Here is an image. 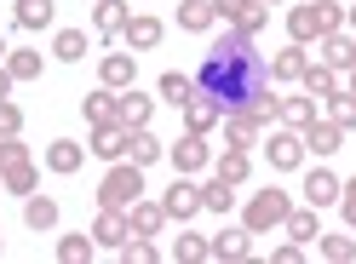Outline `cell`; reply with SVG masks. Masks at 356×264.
I'll list each match as a JSON object with an SVG mask.
<instances>
[{
  "instance_id": "obj_35",
  "label": "cell",
  "mask_w": 356,
  "mask_h": 264,
  "mask_svg": "<svg viewBox=\"0 0 356 264\" xmlns=\"http://www.w3.org/2000/svg\"><path fill=\"white\" fill-rule=\"evenodd\" d=\"M316 253L327 264H356V236H316Z\"/></svg>"
},
{
  "instance_id": "obj_17",
  "label": "cell",
  "mask_w": 356,
  "mask_h": 264,
  "mask_svg": "<svg viewBox=\"0 0 356 264\" xmlns=\"http://www.w3.org/2000/svg\"><path fill=\"white\" fill-rule=\"evenodd\" d=\"M218 121H225V104H218V98H207V92H195V98L184 104V126H190V132H213Z\"/></svg>"
},
{
  "instance_id": "obj_15",
  "label": "cell",
  "mask_w": 356,
  "mask_h": 264,
  "mask_svg": "<svg viewBox=\"0 0 356 264\" xmlns=\"http://www.w3.org/2000/svg\"><path fill=\"white\" fill-rule=\"evenodd\" d=\"M127 138H132V132L121 121H109V126H92V144H86V149H92L98 161H127Z\"/></svg>"
},
{
  "instance_id": "obj_50",
  "label": "cell",
  "mask_w": 356,
  "mask_h": 264,
  "mask_svg": "<svg viewBox=\"0 0 356 264\" xmlns=\"http://www.w3.org/2000/svg\"><path fill=\"white\" fill-rule=\"evenodd\" d=\"M345 29H350V35H356V6H345Z\"/></svg>"
},
{
  "instance_id": "obj_49",
  "label": "cell",
  "mask_w": 356,
  "mask_h": 264,
  "mask_svg": "<svg viewBox=\"0 0 356 264\" xmlns=\"http://www.w3.org/2000/svg\"><path fill=\"white\" fill-rule=\"evenodd\" d=\"M12 86H17V81H12V69L0 63V98H12Z\"/></svg>"
},
{
  "instance_id": "obj_14",
  "label": "cell",
  "mask_w": 356,
  "mask_h": 264,
  "mask_svg": "<svg viewBox=\"0 0 356 264\" xmlns=\"http://www.w3.org/2000/svg\"><path fill=\"white\" fill-rule=\"evenodd\" d=\"M81 109H86V126H109V121H121V92L115 86H98V92L81 98Z\"/></svg>"
},
{
  "instance_id": "obj_5",
  "label": "cell",
  "mask_w": 356,
  "mask_h": 264,
  "mask_svg": "<svg viewBox=\"0 0 356 264\" xmlns=\"http://www.w3.org/2000/svg\"><path fill=\"white\" fill-rule=\"evenodd\" d=\"M299 138H305V156H339V149H345V126H333L327 115H310L305 126H299Z\"/></svg>"
},
{
  "instance_id": "obj_37",
  "label": "cell",
  "mask_w": 356,
  "mask_h": 264,
  "mask_svg": "<svg viewBox=\"0 0 356 264\" xmlns=\"http://www.w3.org/2000/svg\"><path fill=\"white\" fill-rule=\"evenodd\" d=\"M327 121H333V126H345V132H356V98L345 92V86L327 98Z\"/></svg>"
},
{
  "instance_id": "obj_21",
  "label": "cell",
  "mask_w": 356,
  "mask_h": 264,
  "mask_svg": "<svg viewBox=\"0 0 356 264\" xmlns=\"http://www.w3.org/2000/svg\"><path fill=\"white\" fill-rule=\"evenodd\" d=\"M149 121H155V98H144L138 86H127V92H121V126L138 132V126H149Z\"/></svg>"
},
{
  "instance_id": "obj_22",
  "label": "cell",
  "mask_w": 356,
  "mask_h": 264,
  "mask_svg": "<svg viewBox=\"0 0 356 264\" xmlns=\"http://www.w3.org/2000/svg\"><path fill=\"white\" fill-rule=\"evenodd\" d=\"M282 230L293 236V241H305V247H316V236H322V218H316V207L305 201V207H293V213L282 218Z\"/></svg>"
},
{
  "instance_id": "obj_53",
  "label": "cell",
  "mask_w": 356,
  "mask_h": 264,
  "mask_svg": "<svg viewBox=\"0 0 356 264\" xmlns=\"http://www.w3.org/2000/svg\"><path fill=\"white\" fill-rule=\"evenodd\" d=\"M264 6H287V0H264Z\"/></svg>"
},
{
  "instance_id": "obj_8",
  "label": "cell",
  "mask_w": 356,
  "mask_h": 264,
  "mask_svg": "<svg viewBox=\"0 0 356 264\" xmlns=\"http://www.w3.org/2000/svg\"><path fill=\"white\" fill-rule=\"evenodd\" d=\"M218 126H225V149H253L259 132H264V121L253 115L248 104H241V109H225V121H218Z\"/></svg>"
},
{
  "instance_id": "obj_23",
  "label": "cell",
  "mask_w": 356,
  "mask_h": 264,
  "mask_svg": "<svg viewBox=\"0 0 356 264\" xmlns=\"http://www.w3.org/2000/svg\"><path fill=\"white\" fill-rule=\"evenodd\" d=\"M24 224L40 236V230H58V201H52V195H24Z\"/></svg>"
},
{
  "instance_id": "obj_27",
  "label": "cell",
  "mask_w": 356,
  "mask_h": 264,
  "mask_svg": "<svg viewBox=\"0 0 356 264\" xmlns=\"http://www.w3.org/2000/svg\"><path fill=\"white\" fill-rule=\"evenodd\" d=\"M213 172H218V179H225V184H248V172H253V156H248V149H225V156H218L213 161Z\"/></svg>"
},
{
  "instance_id": "obj_4",
  "label": "cell",
  "mask_w": 356,
  "mask_h": 264,
  "mask_svg": "<svg viewBox=\"0 0 356 264\" xmlns=\"http://www.w3.org/2000/svg\"><path fill=\"white\" fill-rule=\"evenodd\" d=\"M264 156H270V172H299L305 167V138L299 126H270V144H264Z\"/></svg>"
},
{
  "instance_id": "obj_51",
  "label": "cell",
  "mask_w": 356,
  "mask_h": 264,
  "mask_svg": "<svg viewBox=\"0 0 356 264\" xmlns=\"http://www.w3.org/2000/svg\"><path fill=\"white\" fill-rule=\"evenodd\" d=\"M345 92H350V98H356V69H350V75H345Z\"/></svg>"
},
{
  "instance_id": "obj_25",
  "label": "cell",
  "mask_w": 356,
  "mask_h": 264,
  "mask_svg": "<svg viewBox=\"0 0 356 264\" xmlns=\"http://www.w3.org/2000/svg\"><path fill=\"white\" fill-rule=\"evenodd\" d=\"M305 47H299V40H287V47L282 52H270V81H299L305 75Z\"/></svg>"
},
{
  "instance_id": "obj_41",
  "label": "cell",
  "mask_w": 356,
  "mask_h": 264,
  "mask_svg": "<svg viewBox=\"0 0 356 264\" xmlns=\"http://www.w3.org/2000/svg\"><path fill=\"white\" fill-rule=\"evenodd\" d=\"M12 81H40V52H6Z\"/></svg>"
},
{
  "instance_id": "obj_46",
  "label": "cell",
  "mask_w": 356,
  "mask_h": 264,
  "mask_svg": "<svg viewBox=\"0 0 356 264\" xmlns=\"http://www.w3.org/2000/svg\"><path fill=\"white\" fill-rule=\"evenodd\" d=\"M248 6H253V0H213V17H218V24H236Z\"/></svg>"
},
{
  "instance_id": "obj_12",
  "label": "cell",
  "mask_w": 356,
  "mask_h": 264,
  "mask_svg": "<svg viewBox=\"0 0 356 264\" xmlns=\"http://www.w3.org/2000/svg\"><path fill=\"white\" fill-rule=\"evenodd\" d=\"M316 47H322V63H327V69H339V75H350V69H356V35H350V29L322 35Z\"/></svg>"
},
{
  "instance_id": "obj_19",
  "label": "cell",
  "mask_w": 356,
  "mask_h": 264,
  "mask_svg": "<svg viewBox=\"0 0 356 264\" xmlns=\"http://www.w3.org/2000/svg\"><path fill=\"white\" fill-rule=\"evenodd\" d=\"M299 86H305L310 98H333V92H339V86H345V75H339V69H327V63L316 58V63H305V75H299Z\"/></svg>"
},
{
  "instance_id": "obj_45",
  "label": "cell",
  "mask_w": 356,
  "mask_h": 264,
  "mask_svg": "<svg viewBox=\"0 0 356 264\" xmlns=\"http://www.w3.org/2000/svg\"><path fill=\"white\" fill-rule=\"evenodd\" d=\"M230 29H241V35H259V29H264V0H253V6L241 12V17H236Z\"/></svg>"
},
{
  "instance_id": "obj_30",
  "label": "cell",
  "mask_w": 356,
  "mask_h": 264,
  "mask_svg": "<svg viewBox=\"0 0 356 264\" xmlns=\"http://www.w3.org/2000/svg\"><path fill=\"white\" fill-rule=\"evenodd\" d=\"M287 35H293L299 47L322 40V29H316V0H310V6H293V12H287Z\"/></svg>"
},
{
  "instance_id": "obj_26",
  "label": "cell",
  "mask_w": 356,
  "mask_h": 264,
  "mask_svg": "<svg viewBox=\"0 0 356 264\" xmlns=\"http://www.w3.org/2000/svg\"><path fill=\"white\" fill-rule=\"evenodd\" d=\"M161 156H167V144L155 138L149 126H138V132H132V138H127V161H138V167H155Z\"/></svg>"
},
{
  "instance_id": "obj_36",
  "label": "cell",
  "mask_w": 356,
  "mask_h": 264,
  "mask_svg": "<svg viewBox=\"0 0 356 264\" xmlns=\"http://www.w3.org/2000/svg\"><path fill=\"white\" fill-rule=\"evenodd\" d=\"M167 258H172V264H202V258H207V236H172Z\"/></svg>"
},
{
  "instance_id": "obj_3",
  "label": "cell",
  "mask_w": 356,
  "mask_h": 264,
  "mask_svg": "<svg viewBox=\"0 0 356 264\" xmlns=\"http://www.w3.org/2000/svg\"><path fill=\"white\" fill-rule=\"evenodd\" d=\"M293 213V201H287V190H253V201H248V213H241V224H248L253 236H264V230H282V218Z\"/></svg>"
},
{
  "instance_id": "obj_39",
  "label": "cell",
  "mask_w": 356,
  "mask_h": 264,
  "mask_svg": "<svg viewBox=\"0 0 356 264\" xmlns=\"http://www.w3.org/2000/svg\"><path fill=\"white\" fill-rule=\"evenodd\" d=\"M121 258H127V264H155L161 247H155L149 236H127V241H121Z\"/></svg>"
},
{
  "instance_id": "obj_1",
  "label": "cell",
  "mask_w": 356,
  "mask_h": 264,
  "mask_svg": "<svg viewBox=\"0 0 356 264\" xmlns=\"http://www.w3.org/2000/svg\"><path fill=\"white\" fill-rule=\"evenodd\" d=\"M264 86H276V81H270V63L253 52V35L225 24V40H213V52L202 58V69H195V92L218 98L225 109H241V104H253Z\"/></svg>"
},
{
  "instance_id": "obj_6",
  "label": "cell",
  "mask_w": 356,
  "mask_h": 264,
  "mask_svg": "<svg viewBox=\"0 0 356 264\" xmlns=\"http://www.w3.org/2000/svg\"><path fill=\"white\" fill-rule=\"evenodd\" d=\"M207 258H218V264L253 258V230H248V224H225L218 236H207Z\"/></svg>"
},
{
  "instance_id": "obj_20",
  "label": "cell",
  "mask_w": 356,
  "mask_h": 264,
  "mask_svg": "<svg viewBox=\"0 0 356 264\" xmlns=\"http://www.w3.org/2000/svg\"><path fill=\"white\" fill-rule=\"evenodd\" d=\"M127 224H132V236H161L167 207H161V201H144V195H138V201L127 207Z\"/></svg>"
},
{
  "instance_id": "obj_11",
  "label": "cell",
  "mask_w": 356,
  "mask_h": 264,
  "mask_svg": "<svg viewBox=\"0 0 356 264\" xmlns=\"http://www.w3.org/2000/svg\"><path fill=\"white\" fill-rule=\"evenodd\" d=\"M98 86H115V92L138 86V52H104V63H98Z\"/></svg>"
},
{
  "instance_id": "obj_52",
  "label": "cell",
  "mask_w": 356,
  "mask_h": 264,
  "mask_svg": "<svg viewBox=\"0 0 356 264\" xmlns=\"http://www.w3.org/2000/svg\"><path fill=\"white\" fill-rule=\"evenodd\" d=\"M6 52H12V47H6V35H0V63H6Z\"/></svg>"
},
{
  "instance_id": "obj_44",
  "label": "cell",
  "mask_w": 356,
  "mask_h": 264,
  "mask_svg": "<svg viewBox=\"0 0 356 264\" xmlns=\"http://www.w3.org/2000/svg\"><path fill=\"white\" fill-rule=\"evenodd\" d=\"M12 132H24V109L12 98H0V138H12Z\"/></svg>"
},
{
  "instance_id": "obj_48",
  "label": "cell",
  "mask_w": 356,
  "mask_h": 264,
  "mask_svg": "<svg viewBox=\"0 0 356 264\" xmlns=\"http://www.w3.org/2000/svg\"><path fill=\"white\" fill-rule=\"evenodd\" d=\"M305 258V241H287V247H276V264H299Z\"/></svg>"
},
{
  "instance_id": "obj_13",
  "label": "cell",
  "mask_w": 356,
  "mask_h": 264,
  "mask_svg": "<svg viewBox=\"0 0 356 264\" xmlns=\"http://www.w3.org/2000/svg\"><path fill=\"white\" fill-rule=\"evenodd\" d=\"M127 236H132L127 213H121V207H98V218H92V241H98V247H115V253H121Z\"/></svg>"
},
{
  "instance_id": "obj_31",
  "label": "cell",
  "mask_w": 356,
  "mask_h": 264,
  "mask_svg": "<svg viewBox=\"0 0 356 264\" xmlns=\"http://www.w3.org/2000/svg\"><path fill=\"white\" fill-rule=\"evenodd\" d=\"M52 12H58L52 0H17L12 17H17V29H52Z\"/></svg>"
},
{
  "instance_id": "obj_9",
  "label": "cell",
  "mask_w": 356,
  "mask_h": 264,
  "mask_svg": "<svg viewBox=\"0 0 356 264\" xmlns=\"http://www.w3.org/2000/svg\"><path fill=\"white\" fill-rule=\"evenodd\" d=\"M161 35H167V24L155 12H132L127 24H121V40H127L132 52H155V47H161Z\"/></svg>"
},
{
  "instance_id": "obj_43",
  "label": "cell",
  "mask_w": 356,
  "mask_h": 264,
  "mask_svg": "<svg viewBox=\"0 0 356 264\" xmlns=\"http://www.w3.org/2000/svg\"><path fill=\"white\" fill-rule=\"evenodd\" d=\"M248 109H253V115H259V121H264V126H276V121H282V98H276V92H270V86H264V92H259V98H253V104H248Z\"/></svg>"
},
{
  "instance_id": "obj_33",
  "label": "cell",
  "mask_w": 356,
  "mask_h": 264,
  "mask_svg": "<svg viewBox=\"0 0 356 264\" xmlns=\"http://www.w3.org/2000/svg\"><path fill=\"white\" fill-rule=\"evenodd\" d=\"M230 207H236V184L213 172V184H202V213H230Z\"/></svg>"
},
{
  "instance_id": "obj_16",
  "label": "cell",
  "mask_w": 356,
  "mask_h": 264,
  "mask_svg": "<svg viewBox=\"0 0 356 264\" xmlns=\"http://www.w3.org/2000/svg\"><path fill=\"white\" fill-rule=\"evenodd\" d=\"M339 184H345L339 172H327V167H316V172H310V179H305V201L316 207V213H322V207H339Z\"/></svg>"
},
{
  "instance_id": "obj_34",
  "label": "cell",
  "mask_w": 356,
  "mask_h": 264,
  "mask_svg": "<svg viewBox=\"0 0 356 264\" xmlns=\"http://www.w3.org/2000/svg\"><path fill=\"white\" fill-rule=\"evenodd\" d=\"M52 58L81 63V58H86V29H58V35H52Z\"/></svg>"
},
{
  "instance_id": "obj_18",
  "label": "cell",
  "mask_w": 356,
  "mask_h": 264,
  "mask_svg": "<svg viewBox=\"0 0 356 264\" xmlns=\"http://www.w3.org/2000/svg\"><path fill=\"white\" fill-rule=\"evenodd\" d=\"M40 161H47V172H81V161H86V144H75V138H52Z\"/></svg>"
},
{
  "instance_id": "obj_32",
  "label": "cell",
  "mask_w": 356,
  "mask_h": 264,
  "mask_svg": "<svg viewBox=\"0 0 356 264\" xmlns=\"http://www.w3.org/2000/svg\"><path fill=\"white\" fill-rule=\"evenodd\" d=\"M161 98H167L172 109H184V104L195 98V75H184V69H167V75H161Z\"/></svg>"
},
{
  "instance_id": "obj_40",
  "label": "cell",
  "mask_w": 356,
  "mask_h": 264,
  "mask_svg": "<svg viewBox=\"0 0 356 264\" xmlns=\"http://www.w3.org/2000/svg\"><path fill=\"white\" fill-rule=\"evenodd\" d=\"M0 179H6V190H12V195H35V184H40V172H35V161H24V167L0 172Z\"/></svg>"
},
{
  "instance_id": "obj_28",
  "label": "cell",
  "mask_w": 356,
  "mask_h": 264,
  "mask_svg": "<svg viewBox=\"0 0 356 264\" xmlns=\"http://www.w3.org/2000/svg\"><path fill=\"white\" fill-rule=\"evenodd\" d=\"M92 253H98V241H92V230L58 236V258H63V264H92Z\"/></svg>"
},
{
  "instance_id": "obj_47",
  "label": "cell",
  "mask_w": 356,
  "mask_h": 264,
  "mask_svg": "<svg viewBox=\"0 0 356 264\" xmlns=\"http://www.w3.org/2000/svg\"><path fill=\"white\" fill-rule=\"evenodd\" d=\"M339 213H345V224L356 230V179H345V184H339Z\"/></svg>"
},
{
  "instance_id": "obj_24",
  "label": "cell",
  "mask_w": 356,
  "mask_h": 264,
  "mask_svg": "<svg viewBox=\"0 0 356 264\" xmlns=\"http://www.w3.org/2000/svg\"><path fill=\"white\" fill-rule=\"evenodd\" d=\"M213 24H218L213 0H178V29H184V35H207Z\"/></svg>"
},
{
  "instance_id": "obj_38",
  "label": "cell",
  "mask_w": 356,
  "mask_h": 264,
  "mask_svg": "<svg viewBox=\"0 0 356 264\" xmlns=\"http://www.w3.org/2000/svg\"><path fill=\"white\" fill-rule=\"evenodd\" d=\"M310 115H316V98L299 92V98H282V126H305Z\"/></svg>"
},
{
  "instance_id": "obj_29",
  "label": "cell",
  "mask_w": 356,
  "mask_h": 264,
  "mask_svg": "<svg viewBox=\"0 0 356 264\" xmlns=\"http://www.w3.org/2000/svg\"><path fill=\"white\" fill-rule=\"evenodd\" d=\"M127 17H132L127 0H98V6H92V29H98V35H121Z\"/></svg>"
},
{
  "instance_id": "obj_10",
  "label": "cell",
  "mask_w": 356,
  "mask_h": 264,
  "mask_svg": "<svg viewBox=\"0 0 356 264\" xmlns=\"http://www.w3.org/2000/svg\"><path fill=\"white\" fill-rule=\"evenodd\" d=\"M167 156H172V172H202L213 161V144H207V132H184Z\"/></svg>"
},
{
  "instance_id": "obj_2",
  "label": "cell",
  "mask_w": 356,
  "mask_h": 264,
  "mask_svg": "<svg viewBox=\"0 0 356 264\" xmlns=\"http://www.w3.org/2000/svg\"><path fill=\"white\" fill-rule=\"evenodd\" d=\"M144 195V167L138 161H109V172H104V184H98V207H132Z\"/></svg>"
},
{
  "instance_id": "obj_7",
  "label": "cell",
  "mask_w": 356,
  "mask_h": 264,
  "mask_svg": "<svg viewBox=\"0 0 356 264\" xmlns=\"http://www.w3.org/2000/svg\"><path fill=\"white\" fill-rule=\"evenodd\" d=\"M161 207H167V218H178V224L195 218V213H202V184H195L190 172H178V179L167 184V195H161Z\"/></svg>"
},
{
  "instance_id": "obj_42",
  "label": "cell",
  "mask_w": 356,
  "mask_h": 264,
  "mask_svg": "<svg viewBox=\"0 0 356 264\" xmlns=\"http://www.w3.org/2000/svg\"><path fill=\"white\" fill-rule=\"evenodd\" d=\"M24 161H29V144L17 138V132H12V138H0V172H12V167H24Z\"/></svg>"
}]
</instances>
